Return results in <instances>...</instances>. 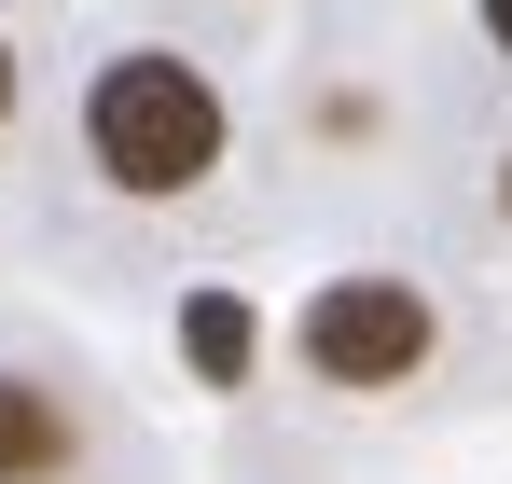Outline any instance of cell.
<instances>
[{"label":"cell","mask_w":512,"mask_h":484,"mask_svg":"<svg viewBox=\"0 0 512 484\" xmlns=\"http://www.w3.org/2000/svg\"><path fill=\"white\" fill-rule=\"evenodd\" d=\"M180 346H194L208 388H250V305H236V291H194V305H180Z\"/></svg>","instance_id":"cell-4"},{"label":"cell","mask_w":512,"mask_h":484,"mask_svg":"<svg viewBox=\"0 0 512 484\" xmlns=\"http://www.w3.org/2000/svg\"><path fill=\"white\" fill-rule=\"evenodd\" d=\"M56 471H70V415L28 374H0V484H56Z\"/></svg>","instance_id":"cell-3"},{"label":"cell","mask_w":512,"mask_h":484,"mask_svg":"<svg viewBox=\"0 0 512 484\" xmlns=\"http://www.w3.org/2000/svg\"><path fill=\"white\" fill-rule=\"evenodd\" d=\"M305 360H319L333 388H402L429 360V305L402 277H333V291L305 305Z\"/></svg>","instance_id":"cell-2"},{"label":"cell","mask_w":512,"mask_h":484,"mask_svg":"<svg viewBox=\"0 0 512 484\" xmlns=\"http://www.w3.org/2000/svg\"><path fill=\"white\" fill-rule=\"evenodd\" d=\"M499 208H512V166H499Z\"/></svg>","instance_id":"cell-7"},{"label":"cell","mask_w":512,"mask_h":484,"mask_svg":"<svg viewBox=\"0 0 512 484\" xmlns=\"http://www.w3.org/2000/svg\"><path fill=\"white\" fill-rule=\"evenodd\" d=\"M84 139H97V166H111L125 194H194V180L222 166V97L180 70V56H125V70H97Z\"/></svg>","instance_id":"cell-1"},{"label":"cell","mask_w":512,"mask_h":484,"mask_svg":"<svg viewBox=\"0 0 512 484\" xmlns=\"http://www.w3.org/2000/svg\"><path fill=\"white\" fill-rule=\"evenodd\" d=\"M0 111H14V56H0Z\"/></svg>","instance_id":"cell-6"},{"label":"cell","mask_w":512,"mask_h":484,"mask_svg":"<svg viewBox=\"0 0 512 484\" xmlns=\"http://www.w3.org/2000/svg\"><path fill=\"white\" fill-rule=\"evenodd\" d=\"M485 28H499V42H512V0H485Z\"/></svg>","instance_id":"cell-5"}]
</instances>
